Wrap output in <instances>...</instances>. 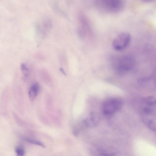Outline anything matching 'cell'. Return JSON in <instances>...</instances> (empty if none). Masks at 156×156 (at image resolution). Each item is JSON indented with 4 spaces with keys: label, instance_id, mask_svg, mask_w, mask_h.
Masks as SVG:
<instances>
[{
    "label": "cell",
    "instance_id": "cell-1",
    "mask_svg": "<svg viewBox=\"0 0 156 156\" xmlns=\"http://www.w3.org/2000/svg\"><path fill=\"white\" fill-rule=\"evenodd\" d=\"M140 112L144 123L149 129L156 132V98L151 96L144 98Z\"/></svg>",
    "mask_w": 156,
    "mask_h": 156
},
{
    "label": "cell",
    "instance_id": "cell-2",
    "mask_svg": "<svg viewBox=\"0 0 156 156\" xmlns=\"http://www.w3.org/2000/svg\"><path fill=\"white\" fill-rule=\"evenodd\" d=\"M124 0H96V5L100 11L107 13H115L124 7Z\"/></svg>",
    "mask_w": 156,
    "mask_h": 156
},
{
    "label": "cell",
    "instance_id": "cell-3",
    "mask_svg": "<svg viewBox=\"0 0 156 156\" xmlns=\"http://www.w3.org/2000/svg\"><path fill=\"white\" fill-rule=\"evenodd\" d=\"M113 63L116 71L122 74L131 70L134 67L135 61L131 56L123 55L116 58Z\"/></svg>",
    "mask_w": 156,
    "mask_h": 156
},
{
    "label": "cell",
    "instance_id": "cell-4",
    "mask_svg": "<svg viewBox=\"0 0 156 156\" xmlns=\"http://www.w3.org/2000/svg\"><path fill=\"white\" fill-rule=\"evenodd\" d=\"M122 105L123 101L120 98H109L103 103L102 111L104 115L110 116L119 110Z\"/></svg>",
    "mask_w": 156,
    "mask_h": 156
},
{
    "label": "cell",
    "instance_id": "cell-5",
    "mask_svg": "<svg viewBox=\"0 0 156 156\" xmlns=\"http://www.w3.org/2000/svg\"><path fill=\"white\" fill-rule=\"evenodd\" d=\"M130 39L131 36L129 33L127 32L122 33L113 40V47L116 50H124L129 45Z\"/></svg>",
    "mask_w": 156,
    "mask_h": 156
},
{
    "label": "cell",
    "instance_id": "cell-6",
    "mask_svg": "<svg viewBox=\"0 0 156 156\" xmlns=\"http://www.w3.org/2000/svg\"><path fill=\"white\" fill-rule=\"evenodd\" d=\"M100 119V117L98 115L95 113L92 112L83 121L81 125L83 127H94L98 124Z\"/></svg>",
    "mask_w": 156,
    "mask_h": 156
},
{
    "label": "cell",
    "instance_id": "cell-7",
    "mask_svg": "<svg viewBox=\"0 0 156 156\" xmlns=\"http://www.w3.org/2000/svg\"><path fill=\"white\" fill-rule=\"evenodd\" d=\"M39 90V84L35 83L30 87L28 92L29 97L31 100H34L36 97Z\"/></svg>",
    "mask_w": 156,
    "mask_h": 156
},
{
    "label": "cell",
    "instance_id": "cell-8",
    "mask_svg": "<svg viewBox=\"0 0 156 156\" xmlns=\"http://www.w3.org/2000/svg\"><path fill=\"white\" fill-rule=\"evenodd\" d=\"M22 139L24 140L29 143L45 147L44 144L40 141L35 139H32L24 136L22 137Z\"/></svg>",
    "mask_w": 156,
    "mask_h": 156
},
{
    "label": "cell",
    "instance_id": "cell-9",
    "mask_svg": "<svg viewBox=\"0 0 156 156\" xmlns=\"http://www.w3.org/2000/svg\"><path fill=\"white\" fill-rule=\"evenodd\" d=\"M15 151L18 156H23L25 154L24 148L22 145L16 146L15 148Z\"/></svg>",
    "mask_w": 156,
    "mask_h": 156
},
{
    "label": "cell",
    "instance_id": "cell-10",
    "mask_svg": "<svg viewBox=\"0 0 156 156\" xmlns=\"http://www.w3.org/2000/svg\"><path fill=\"white\" fill-rule=\"evenodd\" d=\"M20 67L21 70L22 71L25 72H28V69L24 64H21Z\"/></svg>",
    "mask_w": 156,
    "mask_h": 156
},
{
    "label": "cell",
    "instance_id": "cell-11",
    "mask_svg": "<svg viewBox=\"0 0 156 156\" xmlns=\"http://www.w3.org/2000/svg\"><path fill=\"white\" fill-rule=\"evenodd\" d=\"M142 2H145V3H149L150 2H152L154 0H140Z\"/></svg>",
    "mask_w": 156,
    "mask_h": 156
}]
</instances>
